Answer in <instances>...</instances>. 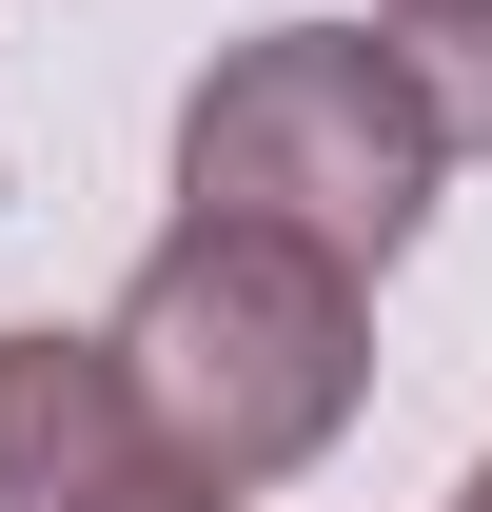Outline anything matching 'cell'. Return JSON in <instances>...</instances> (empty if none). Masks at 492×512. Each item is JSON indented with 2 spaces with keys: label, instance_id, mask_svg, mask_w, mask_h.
<instances>
[{
  "label": "cell",
  "instance_id": "cell-2",
  "mask_svg": "<svg viewBox=\"0 0 492 512\" xmlns=\"http://www.w3.org/2000/svg\"><path fill=\"white\" fill-rule=\"evenodd\" d=\"M433 158L453 138H433V99L394 79L374 20H276L178 99V217H256V237L335 256V276H374L433 217Z\"/></svg>",
  "mask_w": 492,
  "mask_h": 512
},
{
  "label": "cell",
  "instance_id": "cell-4",
  "mask_svg": "<svg viewBox=\"0 0 492 512\" xmlns=\"http://www.w3.org/2000/svg\"><path fill=\"white\" fill-rule=\"evenodd\" d=\"M374 40H394V79L433 99V138H453V158H492V0H394Z\"/></svg>",
  "mask_w": 492,
  "mask_h": 512
},
{
  "label": "cell",
  "instance_id": "cell-3",
  "mask_svg": "<svg viewBox=\"0 0 492 512\" xmlns=\"http://www.w3.org/2000/svg\"><path fill=\"white\" fill-rule=\"evenodd\" d=\"M158 473L119 394V335H0V512H99Z\"/></svg>",
  "mask_w": 492,
  "mask_h": 512
},
{
  "label": "cell",
  "instance_id": "cell-5",
  "mask_svg": "<svg viewBox=\"0 0 492 512\" xmlns=\"http://www.w3.org/2000/svg\"><path fill=\"white\" fill-rule=\"evenodd\" d=\"M99 512H217V493H197V473H138V493H99Z\"/></svg>",
  "mask_w": 492,
  "mask_h": 512
},
{
  "label": "cell",
  "instance_id": "cell-6",
  "mask_svg": "<svg viewBox=\"0 0 492 512\" xmlns=\"http://www.w3.org/2000/svg\"><path fill=\"white\" fill-rule=\"evenodd\" d=\"M453 512H492V473H473V493H453Z\"/></svg>",
  "mask_w": 492,
  "mask_h": 512
},
{
  "label": "cell",
  "instance_id": "cell-1",
  "mask_svg": "<svg viewBox=\"0 0 492 512\" xmlns=\"http://www.w3.org/2000/svg\"><path fill=\"white\" fill-rule=\"evenodd\" d=\"M119 394H138V434H158V473L276 493L296 453L355 434L374 316H355L335 256L256 237V217H178V237L138 256V296H119Z\"/></svg>",
  "mask_w": 492,
  "mask_h": 512
}]
</instances>
